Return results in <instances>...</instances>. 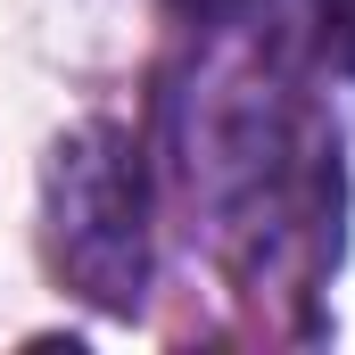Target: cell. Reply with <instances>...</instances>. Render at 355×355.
Wrapping results in <instances>:
<instances>
[{
	"label": "cell",
	"instance_id": "cell-1",
	"mask_svg": "<svg viewBox=\"0 0 355 355\" xmlns=\"http://www.w3.org/2000/svg\"><path fill=\"white\" fill-rule=\"evenodd\" d=\"M42 248L67 289L132 314L149 289V182L116 124H75L42 157Z\"/></svg>",
	"mask_w": 355,
	"mask_h": 355
},
{
	"label": "cell",
	"instance_id": "cell-2",
	"mask_svg": "<svg viewBox=\"0 0 355 355\" xmlns=\"http://www.w3.org/2000/svg\"><path fill=\"white\" fill-rule=\"evenodd\" d=\"M240 25H257L289 58H314L331 75H355V0H257Z\"/></svg>",
	"mask_w": 355,
	"mask_h": 355
}]
</instances>
